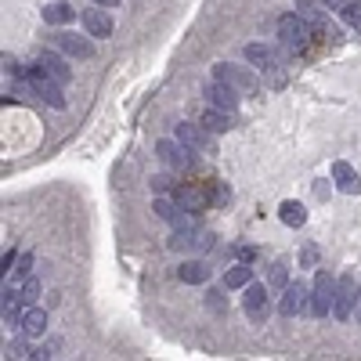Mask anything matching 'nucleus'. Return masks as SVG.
I'll list each match as a JSON object with an SVG mask.
<instances>
[{
  "label": "nucleus",
  "mask_w": 361,
  "mask_h": 361,
  "mask_svg": "<svg viewBox=\"0 0 361 361\" xmlns=\"http://www.w3.org/2000/svg\"><path fill=\"white\" fill-rule=\"evenodd\" d=\"M26 84H29V90H33L40 101H47L51 108H66V94H61V84L47 76V69L40 66V61H33V66L26 69Z\"/></svg>",
  "instance_id": "f257e3e1"
},
{
  "label": "nucleus",
  "mask_w": 361,
  "mask_h": 361,
  "mask_svg": "<svg viewBox=\"0 0 361 361\" xmlns=\"http://www.w3.org/2000/svg\"><path fill=\"white\" fill-rule=\"evenodd\" d=\"M336 282L329 271H318L315 275V286H311V315L315 318H329L336 307Z\"/></svg>",
  "instance_id": "f03ea898"
},
{
  "label": "nucleus",
  "mask_w": 361,
  "mask_h": 361,
  "mask_svg": "<svg viewBox=\"0 0 361 361\" xmlns=\"http://www.w3.org/2000/svg\"><path fill=\"white\" fill-rule=\"evenodd\" d=\"M246 61L264 69V72H271V87H282V80H286V76H282V66H286V61H282V55L268 43H249L246 47Z\"/></svg>",
  "instance_id": "7ed1b4c3"
},
{
  "label": "nucleus",
  "mask_w": 361,
  "mask_h": 361,
  "mask_svg": "<svg viewBox=\"0 0 361 361\" xmlns=\"http://www.w3.org/2000/svg\"><path fill=\"white\" fill-rule=\"evenodd\" d=\"M278 40H282L286 51H304V47L311 43L307 19H300V14H282L278 19Z\"/></svg>",
  "instance_id": "20e7f679"
},
{
  "label": "nucleus",
  "mask_w": 361,
  "mask_h": 361,
  "mask_svg": "<svg viewBox=\"0 0 361 361\" xmlns=\"http://www.w3.org/2000/svg\"><path fill=\"white\" fill-rule=\"evenodd\" d=\"M242 307L253 325H264L271 315V304H268V286H257V282H249L246 293H242Z\"/></svg>",
  "instance_id": "39448f33"
},
{
  "label": "nucleus",
  "mask_w": 361,
  "mask_h": 361,
  "mask_svg": "<svg viewBox=\"0 0 361 361\" xmlns=\"http://www.w3.org/2000/svg\"><path fill=\"white\" fill-rule=\"evenodd\" d=\"M304 311H311V289L304 282H293V286H286V293H282V300H278V315L296 318V315H304Z\"/></svg>",
  "instance_id": "423d86ee"
},
{
  "label": "nucleus",
  "mask_w": 361,
  "mask_h": 361,
  "mask_svg": "<svg viewBox=\"0 0 361 361\" xmlns=\"http://www.w3.org/2000/svg\"><path fill=\"white\" fill-rule=\"evenodd\" d=\"M213 80L217 84H228L231 90H246V94L257 90V76L249 69H242V66H228V61H221V66L213 69Z\"/></svg>",
  "instance_id": "0eeeda50"
},
{
  "label": "nucleus",
  "mask_w": 361,
  "mask_h": 361,
  "mask_svg": "<svg viewBox=\"0 0 361 361\" xmlns=\"http://www.w3.org/2000/svg\"><path fill=\"white\" fill-rule=\"evenodd\" d=\"M354 304H358V289H354V275H340L336 282V307H333V318L340 322H351L354 318Z\"/></svg>",
  "instance_id": "6e6552de"
},
{
  "label": "nucleus",
  "mask_w": 361,
  "mask_h": 361,
  "mask_svg": "<svg viewBox=\"0 0 361 361\" xmlns=\"http://www.w3.org/2000/svg\"><path fill=\"white\" fill-rule=\"evenodd\" d=\"M174 202L184 210V213H202V210H210V192L206 188H199V184H177L174 188Z\"/></svg>",
  "instance_id": "1a4fd4ad"
},
{
  "label": "nucleus",
  "mask_w": 361,
  "mask_h": 361,
  "mask_svg": "<svg viewBox=\"0 0 361 361\" xmlns=\"http://www.w3.org/2000/svg\"><path fill=\"white\" fill-rule=\"evenodd\" d=\"M192 148H184L177 137H163L159 145H155V155H159V163L170 166V170H188L192 166V155H188Z\"/></svg>",
  "instance_id": "9d476101"
},
{
  "label": "nucleus",
  "mask_w": 361,
  "mask_h": 361,
  "mask_svg": "<svg viewBox=\"0 0 361 361\" xmlns=\"http://www.w3.org/2000/svg\"><path fill=\"white\" fill-rule=\"evenodd\" d=\"M174 137L181 141L184 148H192V152H213V148H210V130L195 127V123H177Z\"/></svg>",
  "instance_id": "9b49d317"
},
{
  "label": "nucleus",
  "mask_w": 361,
  "mask_h": 361,
  "mask_svg": "<svg viewBox=\"0 0 361 361\" xmlns=\"http://www.w3.org/2000/svg\"><path fill=\"white\" fill-rule=\"evenodd\" d=\"M58 51L66 58H90L94 55V40L90 37H80V33H61L58 37Z\"/></svg>",
  "instance_id": "f8f14e48"
},
{
  "label": "nucleus",
  "mask_w": 361,
  "mask_h": 361,
  "mask_svg": "<svg viewBox=\"0 0 361 361\" xmlns=\"http://www.w3.org/2000/svg\"><path fill=\"white\" fill-rule=\"evenodd\" d=\"M206 101H210V108H221V113H235L239 108V90H231L228 84H210L206 87Z\"/></svg>",
  "instance_id": "ddd939ff"
},
{
  "label": "nucleus",
  "mask_w": 361,
  "mask_h": 361,
  "mask_svg": "<svg viewBox=\"0 0 361 361\" xmlns=\"http://www.w3.org/2000/svg\"><path fill=\"white\" fill-rule=\"evenodd\" d=\"M84 29H87V37L105 40V37H113V19H108L105 8H90V11H84Z\"/></svg>",
  "instance_id": "4468645a"
},
{
  "label": "nucleus",
  "mask_w": 361,
  "mask_h": 361,
  "mask_svg": "<svg viewBox=\"0 0 361 361\" xmlns=\"http://www.w3.org/2000/svg\"><path fill=\"white\" fill-rule=\"evenodd\" d=\"M37 61L47 69V76H51V80H58V84H69V80H72V69L66 66V55H61V51H43Z\"/></svg>",
  "instance_id": "2eb2a0df"
},
{
  "label": "nucleus",
  "mask_w": 361,
  "mask_h": 361,
  "mask_svg": "<svg viewBox=\"0 0 361 361\" xmlns=\"http://www.w3.org/2000/svg\"><path fill=\"white\" fill-rule=\"evenodd\" d=\"M333 181L340 184V192L343 195H361V177H358V170L351 163H333Z\"/></svg>",
  "instance_id": "dca6fc26"
},
{
  "label": "nucleus",
  "mask_w": 361,
  "mask_h": 361,
  "mask_svg": "<svg viewBox=\"0 0 361 361\" xmlns=\"http://www.w3.org/2000/svg\"><path fill=\"white\" fill-rule=\"evenodd\" d=\"M22 336L26 340H40L43 333H47V311L43 307H29L26 315H22Z\"/></svg>",
  "instance_id": "f3484780"
},
{
  "label": "nucleus",
  "mask_w": 361,
  "mask_h": 361,
  "mask_svg": "<svg viewBox=\"0 0 361 361\" xmlns=\"http://www.w3.org/2000/svg\"><path fill=\"white\" fill-rule=\"evenodd\" d=\"M177 278L184 286H202V282H210V264L206 260H184L177 268Z\"/></svg>",
  "instance_id": "a211bd4d"
},
{
  "label": "nucleus",
  "mask_w": 361,
  "mask_h": 361,
  "mask_svg": "<svg viewBox=\"0 0 361 361\" xmlns=\"http://www.w3.org/2000/svg\"><path fill=\"white\" fill-rule=\"evenodd\" d=\"M199 127L202 130H210V134H228L235 123H231V113H221V108H206L199 119Z\"/></svg>",
  "instance_id": "6ab92c4d"
},
{
  "label": "nucleus",
  "mask_w": 361,
  "mask_h": 361,
  "mask_svg": "<svg viewBox=\"0 0 361 361\" xmlns=\"http://www.w3.org/2000/svg\"><path fill=\"white\" fill-rule=\"evenodd\" d=\"M278 217H282V224H286V228H304L307 224V210H304V202H296V199L282 202Z\"/></svg>",
  "instance_id": "aec40b11"
},
{
  "label": "nucleus",
  "mask_w": 361,
  "mask_h": 361,
  "mask_svg": "<svg viewBox=\"0 0 361 361\" xmlns=\"http://www.w3.org/2000/svg\"><path fill=\"white\" fill-rule=\"evenodd\" d=\"M72 19H76V11L69 4H61V0H55V4L43 8V22L47 26H69Z\"/></svg>",
  "instance_id": "412c9836"
},
{
  "label": "nucleus",
  "mask_w": 361,
  "mask_h": 361,
  "mask_svg": "<svg viewBox=\"0 0 361 361\" xmlns=\"http://www.w3.org/2000/svg\"><path fill=\"white\" fill-rule=\"evenodd\" d=\"M249 282H253V268H249V264H235V268H228V275H224L228 289H246Z\"/></svg>",
  "instance_id": "4be33fe9"
},
{
  "label": "nucleus",
  "mask_w": 361,
  "mask_h": 361,
  "mask_svg": "<svg viewBox=\"0 0 361 361\" xmlns=\"http://www.w3.org/2000/svg\"><path fill=\"white\" fill-rule=\"evenodd\" d=\"M333 11H340L347 22H354V26H361V0H325Z\"/></svg>",
  "instance_id": "5701e85b"
},
{
  "label": "nucleus",
  "mask_w": 361,
  "mask_h": 361,
  "mask_svg": "<svg viewBox=\"0 0 361 361\" xmlns=\"http://www.w3.org/2000/svg\"><path fill=\"white\" fill-rule=\"evenodd\" d=\"M33 253H22L19 257V264H14V275H11V286H19V282H26L29 278V271H33Z\"/></svg>",
  "instance_id": "b1692460"
},
{
  "label": "nucleus",
  "mask_w": 361,
  "mask_h": 361,
  "mask_svg": "<svg viewBox=\"0 0 361 361\" xmlns=\"http://www.w3.org/2000/svg\"><path fill=\"white\" fill-rule=\"evenodd\" d=\"M26 343H29L26 336H14L8 347H4V358H8V361H22V358L29 354V351H26Z\"/></svg>",
  "instance_id": "393cba45"
},
{
  "label": "nucleus",
  "mask_w": 361,
  "mask_h": 361,
  "mask_svg": "<svg viewBox=\"0 0 361 361\" xmlns=\"http://www.w3.org/2000/svg\"><path fill=\"white\" fill-rule=\"evenodd\" d=\"M268 282H271L275 289H286V286H289V268H286V264H271Z\"/></svg>",
  "instance_id": "a878e982"
},
{
  "label": "nucleus",
  "mask_w": 361,
  "mask_h": 361,
  "mask_svg": "<svg viewBox=\"0 0 361 361\" xmlns=\"http://www.w3.org/2000/svg\"><path fill=\"white\" fill-rule=\"evenodd\" d=\"M40 293H43V286H40L37 278H26V282H22V304H37Z\"/></svg>",
  "instance_id": "bb28decb"
},
{
  "label": "nucleus",
  "mask_w": 361,
  "mask_h": 361,
  "mask_svg": "<svg viewBox=\"0 0 361 361\" xmlns=\"http://www.w3.org/2000/svg\"><path fill=\"white\" fill-rule=\"evenodd\" d=\"M206 307H213L217 315H221V311H224V293H221V289H210V293H206Z\"/></svg>",
  "instance_id": "cd10ccee"
},
{
  "label": "nucleus",
  "mask_w": 361,
  "mask_h": 361,
  "mask_svg": "<svg viewBox=\"0 0 361 361\" xmlns=\"http://www.w3.org/2000/svg\"><path fill=\"white\" fill-rule=\"evenodd\" d=\"M152 188H155V192H170V188H174V181H170L166 174H159V177H152Z\"/></svg>",
  "instance_id": "c85d7f7f"
},
{
  "label": "nucleus",
  "mask_w": 361,
  "mask_h": 361,
  "mask_svg": "<svg viewBox=\"0 0 361 361\" xmlns=\"http://www.w3.org/2000/svg\"><path fill=\"white\" fill-rule=\"evenodd\" d=\"M300 260H304V268H315V264H318V249H315V246H307Z\"/></svg>",
  "instance_id": "c756f323"
},
{
  "label": "nucleus",
  "mask_w": 361,
  "mask_h": 361,
  "mask_svg": "<svg viewBox=\"0 0 361 361\" xmlns=\"http://www.w3.org/2000/svg\"><path fill=\"white\" fill-rule=\"evenodd\" d=\"M47 354H51V351H29L26 361H47Z\"/></svg>",
  "instance_id": "7c9ffc66"
},
{
  "label": "nucleus",
  "mask_w": 361,
  "mask_h": 361,
  "mask_svg": "<svg viewBox=\"0 0 361 361\" xmlns=\"http://www.w3.org/2000/svg\"><path fill=\"white\" fill-rule=\"evenodd\" d=\"M94 8H119V0H94Z\"/></svg>",
  "instance_id": "2f4dec72"
},
{
  "label": "nucleus",
  "mask_w": 361,
  "mask_h": 361,
  "mask_svg": "<svg viewBox=\"0 0 361 361\" xmlns=\"http://www.w3.org/2000/svg\"><path fill=\"white\" fill-rule=\"evenodd\" d=\"M354 318L361 322V289H358V304H354Z\"/></svg>",
  "instance_id": "473e14b6"
}]
</instances>
